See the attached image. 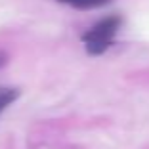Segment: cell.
Returning <instances> with one entry per match:
<instances>
[{"mask_svg":"<svg viewBox=\"0 0 149 149\" xmlns=\"http://www.w3.org/2000/svg\"><path fill=\"white\" fill-rule=\"evenodd\" d=\"M120 23L123 19L118 15H109V17H103L101 21H97L92 29H88L82 35V42L86 46L88 54L90 56H101L113 44L115 35L120 29Z\"/></svg>","mask_w":149,"mask_h":149,"instance_id":"1","label":"cell"},{"mask_svg":"<svg viewBox=\"0 0 149 149\" xmlns=\"http://www.w3.org/2000/svg\"><path fill=\"white\" fill-rule=\"evenodd\" d=\"M61 4H69L79 10H92V8H101V6L109 4L111 0H57Z\"/></svg>","mask_w":149,"mask_h":149,"instance_id":"2","label":"cell"},{"mask_svg":"<svg viewBox=\"0 0 149 149\" xmlns=\"http://www.w3.org/2000/svg\"><path fill=\"white\" fill-rule=\"evenodd\" d=\"M17 96H19V92L15 90V88H4V86H0V113H2L10 103H13V101L17 100Z\"/></svg>","mask_w":149,"mask_h":149,"instance_id":"3","label":"cell"},{"mask_svg":"<svg viewBox=\"0 0 149 149\" xmlns=\"http://www.w3.org/2000/svg\"><path fill=\"white\" fill-rule=\"evenodd\" d=\"M6 61H8V57H6V54H4V52H0V67L4 65Z\"/></svg>","mask_w":149,"mask_h":149,"instance_id":"4","label":"cell"}]
</instances>
